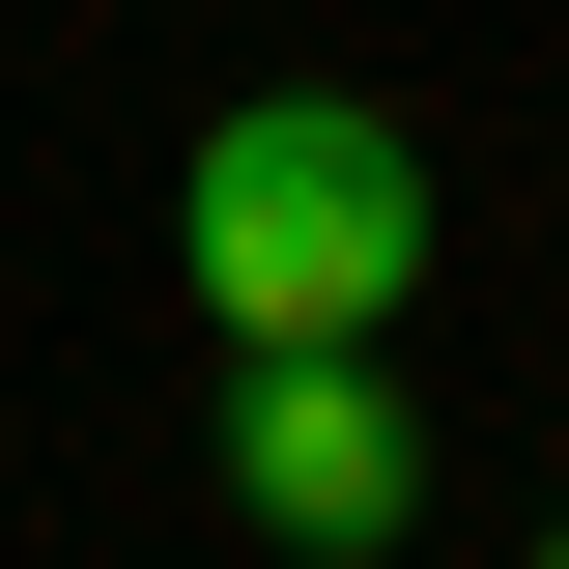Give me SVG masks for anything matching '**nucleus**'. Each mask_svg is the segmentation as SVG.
I'll list each match as a JSON object with an SVG mask.
<instances>
[{
	"label": "nucleus",
	"mask_w": 569,
	"mask_h": 569,
	"mask_svg": "<svg viewBox=\"0 0 569 569\" xmlns=\"http://www.w3.org/2000/svg\"><path fill=\"white\" fill-rule=\"evenodd\" d=\"M171 284H200V342H399L427 284V142L370 86H257V114L171 142Z\"/></svg>",
	"instance_id": "nucleus-1"
},
{
	"label": "nucleus",
	"mask_w": 569,
	"mask_h": 569,
	"mask_svg": "<svg viewBox=\"0 0 569 569\" xmlns=\"http://www.w3.org/2000/svg\"><path fill=\"white\" fill-rule=\"evenodd\" d=\"M228 512L313 541V569H399V512H427L399 370H370V342H228Z\"/></svg>",
	"instance_id": "nucleus-2"
}]
</instances>
